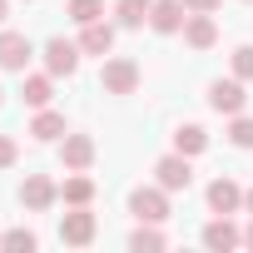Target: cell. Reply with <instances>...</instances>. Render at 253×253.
I'll return each instance as SVG.
<instances>
[{"instance_id":"cell-17","label":"cell","mask_w":253,"mask_h":253,"mask_svg":"<svg viewBox=\"0 0 253 253\" xmlns=\"http://www.w3.org/2000/svg\"><path fill=\"white\" fill-rule=\"evenodd\" d=\"M154 10V0H114V25L119 30H139Z\"/></svg>"},{"instance_id":"cell-18","label":"cell","mask_w":253,"mask_h":253,"mask_svg":"<svg viewBox=\"0 0 253 253\" xmlns=\"http://www.w3.org/2000/svg\"><path fill=\"white\" fill-rule=\"evenodd\" d=\"M174 149H179V154H189V159H194V154H204V149H209L204 124H179V129H174Z\"/></svg>"},{"instance_id":"cell-4","label":"cell","mask_w":253,"mask_h":253,"mask_svg":"<svg viewBox=\"0 0 253 253\" xmlns=\"http://www.w3.org/2000/svg\"><path fill=\"white\" fill-rule=\"evenodd\" d=\"M154 184H164L169 194H179V189H189L194 184V164H189V154H164L159 164H154Z\"/></svg>"},{"instance_id":"cell-19","label":"cell","mask_w":253,"mask_h":253,"mask_svg":"<svg viewBox=\"0 0 253 253\" xmlns=\"http://www.w3.org/2000/svg\"><path fill=\"white\" fill-rule=\"evenodd\" d=\"M50 94H55L50 75H30V80H25V89H20V99H25L30 109H45V104H50Z\"/></svg>"},{"instance_id":"cell-3","label":"cell","mask_w":253,"mask_h":253,"mask_svg":"<svg viewBox=\"0 0 253 253\" xmlns=\"http://www.w3.org/2000/svg\"><path fill=\"white\" fill-rule=\"evenodd\" d=\"M80 55H84L80 40H65V35L45 40V70H50V75H65V80H70V75L80 70Z\"/></svg>"},{"instance_id":"cell-27","label":"cell","mask_w":253,"mask_h":253,"mask_svg":"<svg viewBox=\"0 0 253 253\" xmlns=\"http://www.w3.org/2000/svg\"><path fill=\"white\" fill-rule=\"evenodd\" d=\"M243 248H253V223H248V228H243Z\"/></svg>"},{"instance_id":"cell-14","label":"cell","mask_w":253,"mask_h":253,"mask_svg":"<svg viewBox=\"0 0 253 253\" xmlns=\"http://www.w3.org/2000/svg\"><path fill=\"white\" fill-rule=\"evenodd\" d=\"M184 40H189V50H213V40H218L213 15H189L184 20Z\"/></svg>"},{"instance_id":"cell-29","label":"cell","mask_w":253,"mask_h":253,"mask_svg":"<svg viewBox=\"0 0 253 253\" xmlns=\"http://www.w3.org/2000/svg\"><path fill=\"white\" fill-rule=\"evenodd\" d=\"M5 10H10V0H0V25H5Z\"/></svg>"},{"instance_id":"cell-1","label":"cell","mask_w":253,"mask_h":253,"mask_svg":"<svg viewBox=\"0 0 253 253\" xmlns=\"http://www.w3.org/2000/svg\"><path fill=\"white\" fill-rule=\"evenodd\" d=\"M99 89H104V94H134V89H139V65H134L129 55L104 60V70H99Z\"/></svg>"},{"instance_id":"cell-15","label":"cell","mask_w":253,"mask_h":253,"mask_svg":"<svg viewBox=\"0 0 253 253\" xmlns=\"http://www.w3.org/2000/svg\"><path fill=\"white\" fill-rule=\"evenodd\" d=\"M60 199H65L70 209H84V204L94 199V179H89L84 169H70V179L60 184Z\"/></svg>"},{"instance_id":"cell-31","label":"cell","mask_w":253,"mask_h":253,"mask_svg":"<svg viewBox=\"0 0 253 253\" xmlns=\"http://www.w3.org/2000/svg\"><path fill=\"white\" fill-rule=\"evenodd\" d=\"M0 238H5V233H0Z\"/></svg>"},{"instance_id":"cell-30","label":"cell","mask_w":253,"mask_h":253,"mask_svg":"<svg viewBox=\"0 0 253 253\" xmlns=\"http://www.w3.org/2000/svg\"><path fill=\"white\" fill-rule=\"evenodd\" d=\"M0 104H5V89H0Z\"/></svg>"},{"instance_id":"cell-9","label":"cell","mask_w":253,"mask_h":253,"mask_svg":"<svg viewBox=\"0 0 253 253\" xmlns=\"http://www.w3.org/2000/svg\"><path fill=\"white\" fill-rule=\"evenodd\" d=\"M184 20H189L184 0H154V10H149V25H154L159 35H179V30H184Z\"/></svg>"},{"instance_id":"cell-28","label":"cell","mask_w":253,"mask_h":253,"mask_svg":"<svg viewBox=\"0 0 253 253\" xmlns=\"http://www.w3.org/2000/svg\"><path fill=\"white\" fill-rule=\"evenodd\" d=\"M243 209H248V213H253V189H243Z\"/></svg>"},{"instance_id":"cell-20","label":"cell","mask_w":253,"mask_h":253,"mask_svg":"<svg viewBox=\"0 0 253 253\" xmlns=\"http://www.w3.org/2000/svg\"><path fill=\"white\" fill-rule=\"evenodd\" d=\"M65 15H70L75 25H89V20H104V0H70V5H65Z\"/></svg>"},{"instance_id":"cell-7","label":"cell","mask_w":253,"mask_h":253,"mask_svg":"<svg viewBox=\"0 0 253 253\" xmlns=\"http://www.w3.org/2000/svg\"><path fill=\"white\" fill-rule=\"evenodd\" d=\"M243 104H248V94H243V80H238V75L209 84V109H218V114H243Z\"/></svg>"},{"instance_id":"cell-25","label":"cell","mask_w":253,"mask_h":253,"mask_svg":"<svg viewBox=\"0 0 253 253\" xmlns=\"http://www.w3.org/2000/svg\"><path fill=\"white\" fill-rule=\"evenodd\" d=\"M15 159H20V149H15V139H10V134H0V169H10Z\"/></svg>"},{"instance_id":"cell-24","label":"cell","mask_w":253,"mask_h":253,"mask_svg":"<svg viewBox=\"0 0 253 253\" xmlns=\"http://www.w3.org/2000/svg\"><path fill=\"white\" fill-rule=\"evenodd\" d=\"M233 75L238 80H253V45H238L233 50Z\"/></svg>"},{"instance_id":"cell-13","label":"cell","mask_w":253,"mask_h":253,"mask_svg":"<svg viewBox=\"0 0 253 253\" xmlns=\"http://www.w3.org/2000/svg\"><path fill=\"white\" fill-rule=\"evenodd\" d=\"M60 159H65V169H89L94 164V139L89 134H65Z\"/></svg>"},{"instance_id":"cell-23","label":"cell","mask_w":253,"mask_h":253,"mask_svg":"<svg viewBox=\"0 0 253 253\" xmlns=\"http://www.w3.org/2000/svg\"><path fill=\"white\" fill-rule=\"evenodd\" d=\"M228 139L238 149H253V119L248 114H228Z\"/></svg>"},{"instance_id":"cell-10","label":"cell","mask_w":253,"mask_h":253,"mask_svg":"<svg viewBox=\"0 0 253 253\" xmlns=\"http://www.w3.org/2000/svg\"><path fill=\"white\" fill-rule=\"evenodd\" d=\"M80 50L104 60V55L114 50V25H109V20H89V25H80Z\"/></svg>"},{"instance_id":"cell-5","label":"cell","mask_w":253,"mask_h":253,"mask_svg":"<svg viewBox=\"0 0 253 253\" xmlns=\"http://www.w3.org/2000/svg\"><path fill=\"white\" fill-rule=\"evenodd\" d=\"M60 243H70V248H89L94 243V213H89V204L84 209H70L60 218Z\"/></svg>"},{"instance_id":"cell-21","label":"cell","mask_w":253,"mask_h":253,"mask_svg":"<svg viewBox=\"0 0 253 253\" xmlns=\"http://www.w3.org/2000/svg\"><path fill=\"white\" fill-rule=\"evenodd\" d=\"M0 248H5V253H35V248H40V238H35L30 228H10L5 238H0Z\"/></svg>"},{"instance_id":"cell-12","label":"cell","mask_w":253,"mask_h":253,"mask_svg":"<svg viewBox=\"0 0 253 253\" xmlns=\"http://www.w3.org/2000/svg\"><path fill=\"white\" fill-rule=\"evenodd\" d=\"M204 199H209V209H213V213H238V209H243V189H238L233 179H213Z\"/></svg>"},{"instance_id":"cell-2","label":"cell","mask_w":253,"mask_h":253,"mask_svg":"<svg viewBox=\"0 0 253 253\" xmlns=\"http://www.w3.org/2000/svg\"><path fill=\"white\" fill-rule=\"evenodd\" d=\"M129 213H134L139 223H164V218H169V189H164V184L134 189V194H129Z\"/></svg>"},{"instance_id":"cell-11","label":"cell","mask_w":253,"mask_h":253,"mask_svg":"<svg viewBox=\"0 0 253 253\" xmlns=\"http://www.w3.org/2000/svg\"><path fill=\"white\" fill-rule=\"evenodd\" d=\"M243 243V233H238V223L228 218V213H218L209 228H204V248H213V253H228V248H238Z\"/></svg>"},{"instance_id":"cell-22","label":"cell","mask_w":253,"mask_h":253,"mask_svg":"<svg viewBox=\"0 0 253 253\" xmlns=\"http://www.w3.org/2000/svg\"><path fill=\"white\" fill-rule=\"evenodd\" d=\"M164 243H169V238H164L154 223H139V228L129 233V248H134V253H144V248H164Z\"/></svg>"},{"instance_id":"cell-8","label":"cell","mask_w":253,"mask_h":253,"mask_svg":"<svg viewBox=\"0 0 253 253\" xmlns=\"http://www.w3.org/2000/svg\"><path fill=\"white\" fill-rule=\"evenodd\" d=\"M55 199H60V184H55L50 174H30V179L20 184V204H25L30 213H45Z\"/></svg>"},{"instance_id":"cell-16","label":"cell","mask_w":253,"mask_h":253,"mask_svg":"<svg viewBox=\"0 0 253 253\" xmlns=\"http://www.w3.org/2000/svg\"><path fill=\"white\" fill-rule=\"evenodd\" d=\"M30 134H35L40 144H55V139H65V134H70V129H65V114H55V109L45 104V109L30 119Z\"/></svg>"},{"instance_id":"cell-26","label":"cell","mask_w":253,"mask_h":253,"mask_svg":"<svg viewBox=\"0 0 253 253\" xmlns=\"http://www.w3.org/2000/svg\"><path fill=\"white\" fill-rule=\"evenodd\" d=\"M218 5H223V0H184V10H189V15H213Z\"/></svg>"},{"instance_id":"cell-6","label":"cell","mask_w":253,"mask_h":253,"mask_svg":"<svg viewBox=\"0 0 253 253\" xmlns=\"http://www.w3.org/2000/svg\"><path fill=\"white\" fill-rule=\"evenodd\" d=\"M35 45L20 35V30H0V70H10V75H25Z\"/></svg>"}]
</instances>
